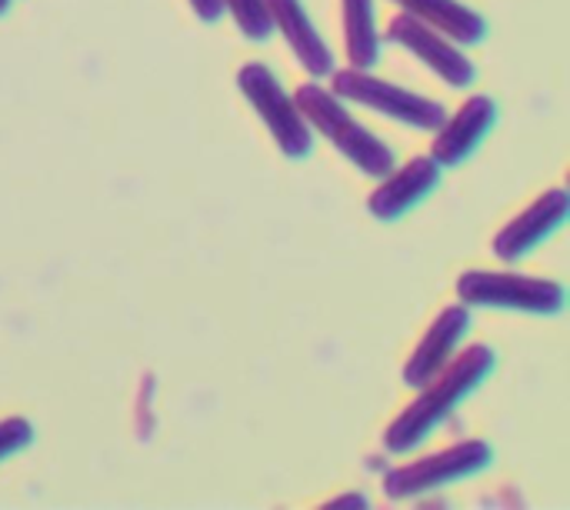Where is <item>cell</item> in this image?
I'll list each match as a JSON object with an SVG mask.
<instances>
[{"label": "cell", "mask_w": 570, "mask_h": 510, "mask_svg": "<svg viewBox=\"0 0 570 510\" xmlns=\"http://www.w3.org/2000/svg\"><path fill=\"white\" fill-rule=\"evenodd\" d=\"M267 7V17H271V27L284 33L287 47L294 50L297 63L314 77V80H324L337 70L334 63V50L327 47V40L317 33L311 13L304 10L301 0H264Z\"/></svg>", "instance_id": "cell-12"}, {"label": "cell", "mask_w": 570, "mask_h": 510, "mask_svg": "<svg viewBox=\"0 0 570 510\" xmlns=\"http://www.w3.org/2000/svg\"><path fill=\"white\" fill-rule=\"evenodd\" d=\"M494 124H498V104L488 94H474L471 100H464V107L454 117H444V124L434 130L431 157L438 160V167H461L494 130Z\"/></svg>", "instance_id": "cell-11"}, {"label": "cell", "mask_w": 570, "mask_h": 510, "mask_svg": "<svg viewBox=\"0 0 570 510\" xmlns=\"http://www.w3.org/2000/svg\"><path fill=\"white\" fill-rule=\"evenodd\" d=\"M190 7L204 23H217L224 17V0H190Z\"/></svg>", "instance_id": "cell-17"}, {"label": "cell", "mask_w": 570, "mask_h": 510, "mask_svg": "<svg viewBox=\"0 0 570 510\" xmlns=\"http://www.w3.org/2000/svg\"><path fill=\"white\" fill-rule=\"evenodd\" d=\"M458 301L464 307H494V311H518L534 317H558L568 307V291L558 281L474 267L458 277Z\"/></svg>", "instance_id": "cell-3"}, {"label": "cell", "mask_w": 570, "mask_h": 510, "mask_svg": "<svg viewBox=\"0 0 570 510\" xmlns=\"http://www.w3.org/2000/svg\"><path fill=\"white\" fill-rule=\"evenodd\" d=\"M438 187H441V167H438V160L431 154L428 157H411L404 167H394L387 177H381V184L367 197V210L377 220L394 224L404 214H411L417 204H424Z\"/></svg>", "instance_id": "cell-9"}, {"label": "cell", "mask_w": 570, "mask_h": 510, "mask_svg": "<svg viewBox=\"0 0 570 510\" xmlns=\"http://www.w3.org/2000/svg\"><path fill=\"white\" fill-rule=\"evenodd\" d=\"M570 217V194L564 187H554L548 194H541L528 210H521L514 220H508V227L498 231L494 237V254L504 264H514L521 257H528L531 251H538L554 231L564 227Z\"/></svg>", "instance_id": "cell-8"}, {"label": "cell", "mask_w": 570, "mask_h": 510, "mask_svg": "<svg viewBox=\"0 0 570 510\" xmlns=\"http://www.w3.org/2000/svg\"><path fill=\"white\" fill-rule=\"evenodd\" d=\"M33 424L27 418H7L0 421V464L17 458L20 451H27L33 444Z\"/></svg>", "instance_id": "cell-16"}, {"label": "cell", "mask_w": 570, "mask_h": 510, "mask_svg": "<svg viewBox=\"0 0 570 510\" xmlns=\"http://www.w3.org/2000/svg\"><path fill=\"white\" fill-rule=\"evenodd\" d=\"M371 501L364 498V494H344V498H334V501H327V508L331 510H341V508H367Z\"/></svg>", "instance_id": "cell-18"}, {"label": "cell", "mask_w": 570, "mask_h": 510, "mask_svg": "<svg viewBox=\"0 0 570 510\" xmlns=\"http://www.w3.org/2000/svg\"><path fill=\"white\" fill-rule=\"evenodd\" d=\"M384 37L391 43H401L407 53H414L428 70H434L454 90H464V87H471L478 80V67L464 53L461 43H454L451 37H444L441 30L428 27L424 20H417V17H411L404 10L387 23Z\"/></svg>", "instance_id": "cell-7"}, {"label": "cell", "mask_w": 570, "mask_h": 510, "mask_svg": "<svg viewBox=\"0 0 570 510\" xmlns=\"http://www.w3.org/2000/svg\"><path fill=\"white\" fill-rule=\"evenodd\" d=\"M404 13L424 20L428 27L441 30L444 37H451L454 43L461 47H471V43H484L488 40V20L471 10L468 3L461 0H394Z\"/></svg>", "instance_id": "cell-13"}, {"label": "cell", "mask_w": 570, "mask_h": 510, "mask_svg": "<svg viewBox=\"0 0 570 510\" xmlns=\"http://www.w3.org/2000/svg\"><path fill=\"white\" fill-rule=\"evenodd\" d=\"M344 40L347 60L357 70H371L381 60V30L374 0H344Z\"/></svg>", "instance_id": "cell-14"}, {"label": "cell", "mask_w": 570, "mask_h": 510, "mask_svg": "<svg viewBox=\"0 0 570 510\" xmlns=\"http://www.w3.org/2000/svg\"><path fill=\"white\" fill-rule=\"evenodd\" d=\"M294 100H297V110L304 114V120L311 124V130H317L324 140H331L361 174L381 180L397 167L394 150L377 134H371L347 110V104L334 90H327L321 80H311V84L297 87Z\"/></svg>", "instance_id": "cell-2"}, {"label": "cell", "mask_w": 570, "mask_h": 510, "mask_svg": "<svg viewBox=\"0 0 570 510\" xmlns=\"http://www.w3.org/2000/svg\"><path fill=\"white\" fill-rule=\"evenodd\" d=\"M237 87L244 100L257 110L274 144L291 160H307L314 154V130L297 110V100L281 87L277 73L267 63H247L237 73Z\"/></svg>", "instance_id": "cell-5"}, {"label": "cell", "mask_w": 570, "mask_h": 510, "mask_svg": "<svg viewBox=\"0 0 570 510\" xmlns=\"http://www.w3.org/2000/svg\"><path fill=\"white\" fill-rule=\"evenodd\" d=\"M498 367V354L488 344H474L464 354H454L451 364L431 377L421 394L391 421L384 431V448L391 454H411L417 451Z\"/></svg>", "instance_id": "cell-1"}, {"label": "cell", "mask_w": 570, "mask_h": 510, "mask_svg": "<svg viewBox=\"0 0 570 510\" xmlns=\"http://www.w3.org/2000/svg\"><path fill=\"white\" fill-rule=\"evenodd\" d=\"M7 10H10V0H0V17H3Z\"/></svg>", "instance_id": "cell-19"}, {"label": "cell", "mask_w": 570, "mask_h": 510, "mask_svg": "<svg viewBox=\"0 0 570 510\" xmlns=\"http://www.w3.org/2000/svg\"><path fill=\"white\" fill-rule=\"evenodd\" d=\"M468 331H471V307H464V304L444 307L434 317V324L428 327V334L421 337V344L414 347V354L407 357L404 384L407 388H424L431 377H438L451 364L458 347L464 344Z\"/></svg>", "instance_id": "cell-10"}, {"label": "cell", "mask_w": 570, "mask_h": 510, "mask_svg": "<svg viewBox=\"0 0 570 510\" xmlns=\"http://www.w3.org/2000/svg\"><path fill=\"white\" fill-rule=\"evenodd\" d=\"M224 10L234 17V23L240 27V33H244L247 40L264 43V40L274 33L264 0H224Z\"/></svg>", "instance_id": "cell-15"}, {"label": "cell", "mask_w": 570, "mask_h": 510, "mask_svg": "<svg viewBox=\"0 0 570 510\" xmlns=\"http://www.w3.org/2000/svg\"><path fill=\"white\" fill-rule=\"evenodd\" d=\"M331 90L341 100H351L357 107H367V110H374L381 117H391V120H397L404 127L428 130V134H434L448 117L441 100H431L424 94H414V90H407L401 84L381 80L371 70H357V67L334 70L331 73Z\"/></svg>", "instance_id": "cell-4"}, {"label": "cell", "mask_w": 570, "mask_h": 510, "mask_svg": "<svg viewBox=\"0 0 570 510\" xmlns=\"http://www.w3.org/2000/svg\"><path fill=\"white\" fill-rule=\"evenodd\" d=\"M494 464V448L488 441H464L448 451L428 454L421 461L401 464L384 474V494L391 501H407V498H424L434 491H444L451 484L471 481L484 474Z\"/></svg>", "instance_id": "cell-6"}]
</instances>
